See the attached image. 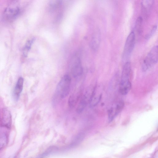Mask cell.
<instances>
[{
	"instance_id": "cell-1",
	"label": "cell",
	"mask_w": 158,
	"mask_h": 158,
	"mask_svg": "<svg viewBox=\"0 0 158 158\" xmlns=\"http://www.w3.org/2000/svg\"><path fill=\"white\" fill-rule=\"evenodd\" d=\"M158 48L157 45L153 47L145 57L142 65V69L146 71L156 63L158 61Z\"/></svg>"
},
{
	"instance_id": "cell-2",
	"label": "cell",
	"mask_w": 158,
	"mask_h": 158,
	"mask_svg": "<svg viewBox=\"0 0 158 158\" xmlns=\"http://www.w3.org/2000/svg\"><path fill=\"white\" fill-rule=\"evenodd\" d=\"M71 79L68 74L64 75L59 82L56 89L57 94L62 98L69 94L70 89Z\"/></svg>"
},
{
	"instance_id": "cell-3",
	"label": "cell",
	"mask_w": 158,
	"mask_h": 158,
	"mask_svg": "<svg viewBox=\"0 0 158 158\" xmlns=\"http://www.w3.org/2000/svg\"><path fill=\"white\" fill-rule=\"evenodd\" d=\"M20 12V8L15 1L6 9L4 12V17L8 21H13L18 17Z\"/></svg>"
},
{
	"instance_id": "cell-4",
	"label": "cell",
	"mask_w": 158,
	"mask_h": 158,
	"mask_svg": "<svg viewBox=\"0 0 158 158\" xmlns=\"http://www.w3.org/2000/svg\"><path fill=\"white\" fill-rule=\"evenodd\" d=\"M135 34L133 31L130 33L128 36L125 43L123 54V57L128 58L132 53L135 46Z\"/></svg>"
},
{
	"instance_id": "cell-5",
	"label": "cell",
	"mask_w": 158,
	"mask_h": 158,
	"mask_svg": "<svg viewBox=\"0 0 158 158\" xmlns=\"http://www.w3.org/2000/svg\"><path fill=\"white\" fill-rule=\"evenodd\" d=\"M71 65L72 73L74 77H77L81 75L83 69L81 60L79 57L75 56L73 57Z\"/></svg>"
},
{
	"instance_id": "cell-6",
	"label": "cell",
	"mask_w": 158,
	"mask_h": 158,
	"mask_svg": "<svg viewBox=\"0 0 158 158\" xmlns=\"http://www.w3.org/2000/svg\"><path fill=\"white\" fill-rule=\"evenodd\" d=\"M11 123L12 117L11 113L7 108H4L2 111L1 124L4 127L10 128Z\"/></svg>"
},
{
	"instance_id": "cell-7",
	"label": "cell",
	"mask_w": 158,
	"mask_h": 158,
	"mask_svg": "<svg viewBox=\"0 0 158 158\" xmlns=\"http://www.w3.org/2000/svg\"><path fill=\"white\" fill-rule=\"evenodd\" d=\"M124 106L123 102L120 101L115 106L111 107L108 110V118L110 122L111 121L121 112Z\"/></svg>"
},
{
	"instance_id": "cell-8",
	"label": "cell",
	"mask_w": 158,
	"mask_h": 158,
	"mask_svg": "<svg viewBox=\"0 0 158 158\" xmlns=\"http://www.w3.org/2000/svg\"><path fill=\"white\" fill-rule=\"evenodd\" d=\"M131 72V64L130 62H127L123 65L120 81H130L129 78Z\"/></svg>"
},
{
	"instance_id": "cell-9",
	"label": "cell",
	"mask_w": 158,
	"mask_h": 158,
	"mask_svg": "<svg viewBox=\"0 0 158 158\" xmlns=\"http://www.w3.org/2000/svg\"><path fill=\"white\" fill-rule=\"evenodd\" d=\"M154 3L152 0H143L141 2L142 10L145 16H147L151 10Z\"/></svg>"
},
{
	"instance_id": "cell-10",
	"label": "cell",
	"mask_w": 158,
	"mask_h": 158,
	"mask_svg": "<svg viewBox=\"0 0 158 158\" xmlns=\"http://www.w3.org/2000/svg\"><path fill=\"white\" fill-rule=\"evenodd\" d=\"M24 80L22 77H20L18 79L15 87L14 95L15 99L19 98L23 89Z\"/></svg>"
},
{
	"instance_id": "cell-11",
	"label": "cell",
	"mask_w": 158,
	"mask_h": 158,
	"mask_svg": "<svg viewBox=\"0 0 158 158\" xmlns=\"http://www.w3.org/2000/svg\"><path fill=\"white\" fill-rule=\"evenodd\" d=\"M100 41V33L98 31H97L94 33L90 42L91 47L93 50L95 51L98 49Z\"/></svg>"
},
{
	"instance_id": "cell-12",
	"label": "cell",
	"mask_w": 158,
	"mask_h": 158,
	"mask_svg": "<svg viewBox=\"0 0 158 158\" xmlns=\"http://www.w3.org/2000/svg\"><path fill=\"white\" fill-rule=\"evenodd\" d=\"M131 85L130 81L120 82L119 91L123 95H126L131 88Z\"/></svg>"
},
{
	"instance_id": "cell-13",
	"label": "cell",
	"mask_w": 158,
	"mask_h": 158,
	"mask_svg": "<svg viewBox=\"0 0 158 158\" xmlns=\"http://www.w3.org/2000/svg\"><path fill=\"white\" fill-rule=\"evenodd\" d=\"M34 40V38H31L28 40L25 44L23 50V54L24 57L27 56Z\"/></svg>"
},
{
	"instance_id": "cell-14",
	"label": "cell",
	"mask_w": 158,
	"mask_h": 158,
	"mask_svg": "<svg viewBox=\"0 0 158 158\" xmlns=\"http://www.w3.org/2000/svg\"><path fill=\"white\" fill-rule=\"evenodd\" d=\"M143 19L141 16H139L137 18L135 25V29L137 33L140 35L142 31Z\"/></svg>"
},
{
	"instance_id": "cell-15",
	"label": "cell",
	"mask_w": 158,
	"mask_h": 158,
	"mask_svg": "<svg viewBox=\"0 0 158 158\" xmlns=\"http://www.w3.org/2000/svg\"><path fill=\"white\" fill-rule=\"evenodd\" d=\"M7 135L5 134L0 135V151L4 148L7 143Z\"/></svg>"
},
{
	"instance_id": "cell-16",
	"label": "cell",
	"mask_w": 158,
	"mask_h": 158,
	"mask_svg": "<svg viewBox=\"0 0 158 158\" xmlns=\"http://www.w3.org/2000/svg\"><path fill=\"white\" fill-rule=\"evenodd\" d=\"M86 103V100L84 98L80 101L77 108V111L78 113H81L84 110Z\"/></svg>"
},
{
	"instance_id": "cell-17",
	"label": "cell",
	"mask_w": 158,
	"mask_h": 158,
	"mask_svg": "<svg viewBox=\"0 0 158 158\" xmlns=\"http://www.w3.org/2000/svg\"><path fill=\"white\" fill-rule=\"evenodd\" d=\"M61 3V1L59 0H54L51 1L49 4V7L52 10L55 9L60 6Z\"/></svg>"
},
{
	"instance_id": "cell-18",
	"label": "cell",
	"mask_w": 158,
	"mask_h": 158,
	"mask_svg": "<svg viewBox=\"0 0 158 158\" xmlns=\"http://www.w3.org/2000/svg\"><path fill=\"white\" fill-rule=\"evenodd\" d=\"M157 26L156 25L153 26L151 30L145 36V39L146 40H148L155 33L156 30Z\"/></svg>"
},
{
	"instance_id": "cell-19",
	"label": "cell",
	"mask_w": 158,
	"mask_h": 158,
	"mask_svg": "<svg viewBox=\"0 0 158 158\" xmlns=\"http://www.w3.org/2000/svg\"><path fill=\"white\" fill-rule=\"evenodd\" d=\"M13 158H19V157L18 156L16 155Z\"/></svg>"
}]
</instances>
